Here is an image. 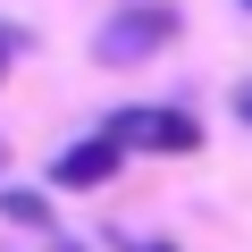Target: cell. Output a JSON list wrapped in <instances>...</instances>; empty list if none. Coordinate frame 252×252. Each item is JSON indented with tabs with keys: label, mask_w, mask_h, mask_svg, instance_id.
<instances>
[{
	"label": "cell",
	"mask_w": 252,
	"mask_h": 252,
	"mask_svg": "<svg viewBox=\"0 0 252 252\" xmlns=\"http://www.w3.org/2000/svg\"><path fill=\"white\" fill-rule=\"evenodd\" d=\"M160 42H177V9H168V0H135V9H118L109 26H101V59L109 67H135V59H152Z\"/></svg>",
	"instance_id": "6da1fadb"
},
{
	"label": "cell",
	"mask_w": 252,
	"mask_h": 252,
	"mask_svg": "<svg viewBox=\"0 0 252 252\" xmlns=\"http://www.w3.org/2000/svg\"><path fill=\"white\" fill-rule=\"evenodd\" d=\"M101 135L118 152H202V118H185V109H118Z\"/></svg>",
	"instance_id": "7a4b0ae2"
},
{
	"label": "cell",
	"mask_w": 252,
	"mask_h": 252,
	"mask_svg": "<svg viewBox=\"0 0 252 252\" xmlns=\"http://www.w3.org/2000/svg\"><path fill=\"white\" fill-rule=\"evenodd\" d=\"M118 160H126V152H118L109 135H84V143H67V152L51 160V185H67V193H84V185H109V177H118Z\"/></svg>",
	"instance_id": "3957f363"
},
{
	"label": "cell",
	"mask_w": 252,
	"mask_h": 252,
	"mask_svg": "<svg viewBox=\"0 0 252 252\" xmlns=\"http://www.w3.org/2000/svg\"><path fill=\"white\" fill-rule=\"evenodd\" d=\"M0 219H9V227H34V235H51V202H42V193H26V185H0Z\"/></svg>",
	"instance_id": "277c9868"
},
{
	"label": "cell",
	"mask_w": 252,
	"mask_h": 252,
	"mask_svg": "<svg viewBox=\"0 0 252 252\" xmlns=\"http://www.w3.org/2000/svg\"><path fill=\"white\" fill-rule=\"evenodd\" d=\"M9 59H17V34H9V26H0V76H9Z\"/></svg>",
	"instance_id": "5b68a950"
},
{
	"label": "cell",
	"mask_w": 252,
	"mask_h": 252,
	"mask_svg": "<svg viewBox=\"0 0 252 252\" xmlns=\"http://www.w3.org/2000/svg\"><path fill=\"white\" fill-rule=\"evenodd\" d=\"M59 252H76V244H59Z\"/></svg>",
	"instance_id": "8992f818"
},
{
	"label": "cell",
	"mask_w": 252,
	"mask_h": 252,
	"mask_svg": "<svg viewBox=\"0 0 252 252\" xmlns=\"http://www.w3.org/2000/svg\"><path fill=\"white\" fill-rule=\"evenodd\" d=\"M244 9H252V0H244Z\"/></svg>",
	"instance_id": "52a82bcc"
}]
</instances>
